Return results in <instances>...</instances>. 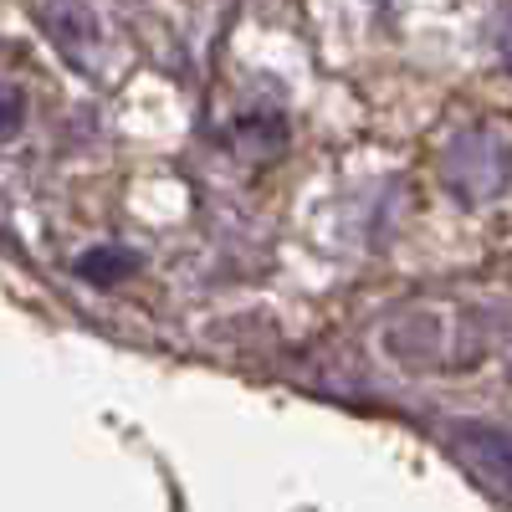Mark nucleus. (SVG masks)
Returning a JSON list of instances; mask_svg holds the SVG:
<instances>
[{
    "label": "nucleus",
    "mask_w": 512,
    "mask_h": 512,
    "mask_svg": "<svg viewBox=\"0 0 512 512\" xmlns=\"http://www.w3.org/2000/svg\"><path fill=\"white\" fill-rule=\"evenodd\" d=\"M82 272L88 277H123V272H134V262H128V256H88Z\"/></svg>",
    "instance_id": "obj_2"
},
{
    "label": "nucleus",
    "mask_w": 512,
    "mask_h": 512,
    "mask_svg": "<svg viewBox=\"0 0 512 512\" xmlns=\"http://www.w3.org/2000/svg\"><path fill=\"white\" fill-rule=\"evenodd\" d=\"M26 123V98L16 93V88H6V82H0V144L6 139H16V128Z\"/></svg>",
    "instance_id": "obj_1"
}]
</instances>
